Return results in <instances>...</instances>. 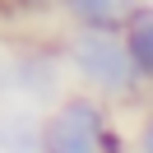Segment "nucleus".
Wrapping results in <instances>:
<instances>
[{
    "mask_svg": "<svg viewBox=\"0 0 153 153\" xmlns=\"http://www.w3.org/2000/svg\"><path fill=\"white\" fill-rule=\"evenodd\" d=\"M60 51H65L70 70L79 74V84L88 93L107 97V102H125V97L149 88L139 79V70H134L125 33H116V28H74Z\"/></svg>",
    "mask_w": 153,
    "mask_h": 153,
    "instance_id": "nucleus-1",
    "label": "nucleus"
},
{
    "mask_svg": "<svg viewBox=\"0 0 153 153\" xmlns=\"http://www.w3.org/2000/svg\"><path fill=\"white\" fill-rule=\"evenodd\" d=\"M111 130V107L97 93H65L47 116V153H102Z\"/></svg>",
    "mask_w": 153,
    "mask_h": 153,
    "instance_id": "nucleus-2",
    "label": "nucleus"
},
{
    "mask_svg": "<svg viewBox=\"0 0 153 153\" xmlns=\"http://www.w3.org/2000/svg\"><path fill=\"white\" fill-rule=\"evenodd\" d=\"M60 60H65V51L60 56H51V51H19V56L10 60V70H5V84L19 88L23 97H56V84H60Z\"/></svg>",
    "mask_w": 153,
    "mask_h": 153,
    "instance_id": "nucleus-3",
    "label": "nucleus"
},
{
    "mask_svg": "<svg viewBox=\"0 0 153 153\" xmlns=\"http://www.w3.org/2000/svg\"><path fill=\"white\" fill-rule=\"evenodd\" d=\"M56 5L74 19V28H116V33H125V23H130L139 0H56Z\"/></svg>",
    "mask_w": 153,
    "mask_h": 153,
    "instance_id": "nucleus-4",
    "label": "nucleus"
},
{
    "mask_svg": "<svg viewBox=\"0 0 153 153\" xmlns=\"http://www.w3.org/2000/svg\"><path fill=\"white\" fill-rule=\"evenodd\" d=\"M0 144L5 153H47V116L10 111L0 121Z\"/></svg>",
    "mask_w": 153,
    "mask_h": 153,
    "instance_id": "nucleus-5",
    "label": "nucleus"
},
{
    "mask_svg": "<svg viewBox=\"0 0 153 153\" xmlns=\"http://www.w3.org/2000/svg\"><path fill=\"white\" fill-rule=\"evenodd\" d=\"M125 47H130V56H134L139 79L153 88V5H134L130 23H125Z\"/></svg>",
    "mask_w": 153,
    "mask_h": 153,
    "instance_id": "nucleus-6",
    "label": "nucleus"
},
{
    "mask_svg": "<svg viewBox=\"0 0 153 153\" xmlns=\"http://www.w3.org/2000/svg\"><path fill=\"white\" fill-rule=\"evenodd\" d=\"M134 153H153V111L139 121V130H134Z\"/></svg>",
    "mask_w": 153,
    "mask_h": 153,
    "instance_id": "nucleus-7",
    "label": "nucleus"
}]
</instances>
